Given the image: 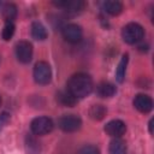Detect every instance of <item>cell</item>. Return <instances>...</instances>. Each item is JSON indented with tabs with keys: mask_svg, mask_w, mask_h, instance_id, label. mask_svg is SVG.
<instances>
[{
	"mask_svg": "<svg viewBox=\"0 0 154 154\" xmlns=\"http://www.w3.org/2000/svg\"><path fill=\"white\" fill-rule=\"evenodd\" d=\"M1 5H2V4H1V1H0V7H1Z\"/></svg>",
	"mask_w": 154,
	"mask_h": 154,
	"instance_id": "24",
	"label": "cell"
},
{
	"mask_svg": "<svg viewBox=\"0 0 154 154\" xmlns=\"http://www.w3.org/2000/svg\"><path fill=\"white\" fill-rule=\"evenodd\" d=\"M58 126L64 132H75L81 129L82 119L77 114H64L58 119Z\"/></svg>",
	"mask_w": 154,
	"mask_h": 154,
	"instance_id": "5",
	"label": "cell"
},
{
	"mask_svg": "<svg viewBox=\"0 0 154 154\" xmlns=\"http://www.w3.org/2000/svg\"><path fill=\"white\" fill-rule=\"evenodd\" d=\"M61 34H63V37L70 42V43H77L82 40V36H83V30L79 25L77 24H73V23H70V24H66L63 26L61 29Z\"/></svg>",
	"mask_w": 154,
	"mask_h": 154,
	"instance_id": "6",
	"label": "cell"
},
{
	"mask_svg": "<svg viewBox=\"0 0 154 154\" xmlns=\"http://www.w3.org/2000/svg\"><path fill=\"white\" fill-rule=\"evenodd\" d=\"M13 34H14V24H13V23H6V24L4 25L2 31H1L2 38H4L5 41H8V40L12 38Z\"/></svg>",
	"mask_w": 154,
	"mask_h": 154,
	"instance_id": "20",
	"label": "cell"
},
{
	"mask_svg": "<svg viewBox=\"0 0 154 154\" xmlns=\"http://www.w3.org/2000/svg\"><path fill=\"white\" fill-rule=\"evenodd\" d=\"M8 120H10V114L7 112H2L0 114V131L5 128V125L8 123Z\"/></svg>",
	"mask_w": 154,
	"mask_h": 154,
	"instance_id": "22",
	"label": "cell"
},
{
	"mask_svg": "<svg viewBox=\"0 0 154 154\" xmlns=\"http://www.w3.org/2000/svg\"><path fill=\"white\" fill-rule=\"evenodd\" d=\"M105 132L114 138H119L120 136H123L126 131V125L123 120L120 119H113V120H109L105 128H103Z\"/></svg>",
	"mask_w": 154,
	"mask_h": 154,
	"instance_id": "9",
	"label": "cell"
},
{
	"mask_svg": "<svg viewBox=\"0 0 154 154\" xmlns=\"http://www.w3.org/2000/svg\"><path fill=\"white\" fill-rule=\"evenodd\" d=\"M16 57L18 61L28 64L32 58V46L28 41H19L16 45Z\"/></svg>",
	"mask_w": 154,
	"mask_h": 154,
	"instance_id": "7",
	"label": "cell"
},
{
	"mask_svg": "<svg viewBox=\"0 0 154 154\" xmlns=\"http://www.w3.org/2000/svg\"><path fill=\"white\" fill-rule=\"evenodd\" d=\"M18 10L17 6L12 2H7L2 6V17L6 20V23H12V20L17 17Z\"/></svg>",
	"mask_w": 154,
	"mask_h": 154,
	"instance_id": "15",
	"label": "cell"
},
{
	"mask_svg": "<svg viewBox=\"0 0 154 154\" xmlns=\"http://www.w3.org/2000/svg\"><path fill=\"white\" fill-rule=\"evenodd\" d=\"M128 61H129V54H124L118 64L117 71H116V78L119 83H122L124 81L125 77V71H126V66H128Z\"/></svg>",
	"mask_w": 154,
	"mask_h": 154,
	"instance_id": "18",
	"label": "cell"
},
{
	"mask_svg": "<svg viewBox=\"0 0 154 154\" xmlns=\"http://www.w3.org/2000/svg\"><path fill=\"white\" fill-rule=\"evenodd\" d=\"M34 79L37 84L46 85L52 79V69L47 61H38L34 66Z\"/></svg>",
	"mask_w": 154,
	"mask_h": 154,
	"instance_id": "3",
	"label": "cell"
},
{
	"mask_svg": "<svg viewBox=\"0 0 154 154\" xmlns=\"http://www.w3.org/2000/svg\"><path fill=\"white\" fill-rule=\"evenodd\" d=\"M53 5L64 8L70 14H77L82 12L85 7V2L82 0H63V1H54Z\"/></svg>",
	"mask_w": 154,
	"mask_h": 154,
	"instance_id": "8",
	"label": "cell"
},
{
	"mask_svg": "<svg viewBox=\"0 0 154 154\" xmlns=\"http://www.w3.org/2000/svg\"><path fill=\"white\" fill-rule=\"evenodd\" d=\"M25 144H26V148H28V153L29 154H40V143H37V141L35 140V137L28 136Z\"/></svg>",
	"mask_w": 154,
	"mask_h": 154,
	"instance_id": "19",
	"label": "cell"
},
{
	"mask_svg": "<svg viewBox=\"0 0 154 154\" xmlns=\"http://www.w3.org/2000/svg\"><path fill=\"white\" fill-rule=\"evenodd\" d=\"M0 103H1V99H0Z\"/></svg>",
	"mask_w": 154,
	"mask_h": 154,
	"instance_id": "25",
	"label": "cell"
},
{
	"mask_svg": "<svg viewBox=\"0 0 154 154\" xmlns=\"http://www.w3.org/2000/svg\"><path fill=\"white\" fill-rule=\"evenodd\" d=\"M53 126H54L53 120L48 117H37V118H34L30 123V129L32 134L37 136L49 134L53 130Z\"/></svg>",
	"mask_w": 154,
	"mask_h": 154,
	"instance_id": "4",
	"label": "cell"
},
{
	"mask_svg": "<svg viewBox=\"0 0 154 154\" xmlns=\"http://www.w3.org/2000/svg\"><path fill=\"white\" fill-rule=\"evenodd\" d=\"M57 101L66 107H73L77 102V99L66 89V90H60L57 93Z\"/></svg>",
	"mask_w": 154,
	"mask_h": 154,
	"instance_id": "12",
	"label": "cell"
},
{
	"mask_svg": "<svg viewBox=\"0 0 154 154\" xmlns=\"http://www.w3.org/2000/svg\"><path fill=\"white\" fill-rule=\"evenodd\" d=\"M102 7L111 16H118L123 11V4L117 0H107L102 4Z\"/></svg>",
	"mask_w": 154,
	"mask_h": 154,
	"instance_id": "13",
	"label": "cell"
},
{
	"mask_svg": "<svg viewBox=\"0 0 154 154\" xmlns=\"http://www.w3.org/2000/svg\"><path fill=\"white\" fill-rule=\"evenodd\" d=\"M107 113V108L103 105H93L89 108V117L94 120H102Z\"/></svg>",
	"mask_w": 154,
	"mask_h": 154,
	"instance_id": "17",
	"label": "cell"
},
{
	"mask_svg": "<svg viewBox=\"0 0 154 154\" xmlns=\"http://www.w3.org/2000/svg\"><path fill=\"white\" fill-rule=\"evenodd\" d=\"M144 36V29L138 23H129L122 30L123 40L129 45H135L140 42Z\"/></svg>",
	"mask_w": 154,
	"mask_h": 154,
	"instance_id": "2",
	"label": "cell"
},
{
	"mask_svg": "<svg viewBox=\"0 0 154 154\" xmlns=\"http://www.w3.org/2000/svg\"><path fill=\"white\" fill-rule=\"evenodd\" d=\"M134 106L141 113H149L153 108V100L146 94H137L134 99Z\"/></svg>",
	"mask_w": 154,
	"mask_h": 154,
	"instance_id": "10",
	"label": "cell"
},
{
	"mask_svg": "<svg viewBox=\"0 0 154 154\" xmlns=\"http://www.w3.org/2000/svg\"><path fill=\"white\" fill-rule=\"evenodd\" d=\"M109 154H126V144L120 138H114L109 142Z\"/></svg>",
	"mask_w": 154,
	"mask_h": 154,
	"instance_id": "16",
	"label": "cell"
},
{
	"mask_svg": "<svg viewBox=\"0 0 154 154\" xmlns=\"http://www.w3.org/2000/svg\"><path fill=\"white\" fill-rule=\"evenodd\" d=\"M148 125H149V132H150V134H153V119H150V120H149Z\"/></svg>",
	"mask_w": 154,
	"mask_h": 154,
	"instance_id": "23",
	"label": "cell"
},
{
	"mask_svg": "<svg viewBox=\"0 0 154 154\" xmlns=\"http://www.w3.org/2000/svg\"><path fill=\"white\" fill-rule=\"evenodd\" d=\"M93 88H94V84H93L91 77L83 72L72 75L67 81V90L76 99H82L88 96L91 93Z\"/></svg>",
	"mask_w": 154,
	"mask_h": 154,
	"instance_id": "1",
	"label": "cell"
},
{
	"mask_svg": "<svg viewBox=\"0 0 154 154\" xmlns=\"http://www.w3.org/2000/svg\"><path fill=\"white\" fill-rule=\"evenodd\" d=\"M96 93L101 97H112L117 93V88L111 82H101L96 87Z\"/></svg>",
	"mask_w": 154,
	"mask_h": 154,
	"instance_id": "11",
	"label": "cell"
},
{
	"mask_svg": "<svg viewBox=\"0 0 154 154\" xmlns=\"http://www.w3.org/2000/svg\"><path fill=\"white\" fill-rule=\"evenodd\" d=\"M77 154H100V149L96 146L93 144H85L83 146Z\"/></svg>",
	"mask_w": 154,
	"mask_h": 154,
	"instance_id": "21",
	"label": "cell"
},
{
	"mask_svg": "<svg viewBox=\"0 0 154 154\" xmlns=\"http://www.w3.org/2000/svg\"><path fill=\"white\" fill-rule=\"evenodd\" d=\"M47 30L45 28V25L40 22H34L31 24V36L32 38L37 40V41H43L47 38Z\"/></svg>",
	"mask_w": 154,
	"mask_h": 154,
	"instance_id": "14",
	"label": "cell"
}]
</instances>
